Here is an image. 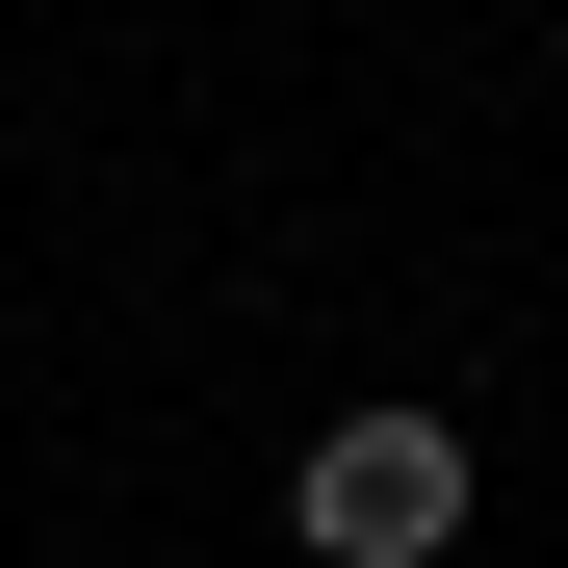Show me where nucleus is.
Wrapping results in <instances>:
<instances>
[{"mask_svg": "<svg viewBox=\"0 0 568 568\" xmlns=\"http://www.w3.org/2000/svg\"><path fill=\"white\" fill-rule=\"evenodd\" d=\"M465 491H491V465H465V414H336L311 465H284V542H311V568H439Z\"/></svg>", "mask_w": 568, "mask_h": 568, "instance_id": "nucleus-1", "label": "nucleus"}]
</instances>
